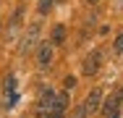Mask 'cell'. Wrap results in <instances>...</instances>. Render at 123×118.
<instances>
[{
  "label": "cell",
  "mask_w": 123,
  "mask_h": 118,
  "mask_svg": "<svg viewBox=\"0 0 123 118\" xmlns=\"http://www.w3.org/2000/svg\"><path fill=\"white\" fill-rule=\"evenodd\" d=\"M60 3H63V0H60Z\"/></svg>",
  "instance_id": "5bb4252c"
},
{
  "label": "cell",
  "mask_w": 123,
  "mask_h": 118,
  "mask_svg": "<svg viewBox=\"0 0 123 118\" xmlns=\"http://www.w3.org/2000/svg\"><path fill=\"white\" fill-rule=\"evenodd\" d=\"M115 52H123V34L115 37Z\"/></svg>",
  "instance_id": "30bf717a"
},
{
  "label": "cell",
  "mask_w": 123,
  "mask_h": 118,
  "mask_svg": "<svg viewBox=\"0 0 123 118\" xmlns=\"http://www.w3.org/2000/svg\"><path fill=\"white\" fill-rule=\"evenodd\" d=\"M63 87H66V92L74 89V87H76V76H66V79H63Z\"/></svg>",
  "instance_id": "9c48e42d"
},
{
  "label": "cell",
  "mask_w": 123,
  "mask_h": 118,
  "mask_svg": "<svg viewBox=\"0 0 123 118\" xmlns=\"http://www.w3.org/2000/svg\"><path fill=\"white\" fill-rule=\"evenodd\" d=\"M52 102H55V92H52V89H42V92H39V102H37V105H39V113H50V110H52Z\"/></svg>",
  "instance_id": "5b68a950"
},
{
  "label": "cell",
  "mask_w": 123,
  "mask_h": 118,
  "mask_svg": "<svg viewBox=\"0 0 123 118\" xmlns=\"http://www.w3.org/2000/svg\"><path fill=\"white\" fill-rule=\"evenodd\" d=\"M121 3H123V0H121Z\"/></svg>",
  "instance_id": "9a60e30c"
},
{
  "label": "cell",
  "mask_w": 123,
  "mask_h": 118,
  "mask_svg": "<svg viewBox=\"0 0 123 118\" xmlns=\"http://www.w3.org/2000/svg\"><path fill=\"white\" fill-rule=\"evenodd\" d=\"M50 60H52V45H50V42H42V45H39V52H37V66L45 71L50 66Z\"/></svg>",
  "instance_id": "277c9868"
},
{
  "label": "cell",
  "mask_w": 123,
  "mask_h": 118,
  "mask_svg": "<svg viewBox=\"0 0 123 118\" xmlns=\"http://www.w3.org/2000/svg\"><path fill=\"white\" fill-rule=\"evenodd\" d=\"M52 5H55V0H39V13H42V16L50 13V11H52Z\"/></svg>",
  "instance_id": "ba28073f"
},
{
  "label": "cell",
  "mask_w": 123,
  "mask_h": 118,
  "mask_svg": "<svg viewBox=\"0 0 123 118\" xmlns=\"http://www.w3.org/2000/svg\"><path fill=\"white\" fill-rule=\"evenodd\" d=\"M107 118H121V116H118V113H113V116H107Z\"/></svg>",
  "instance_id": "7c38bea8"
},
{
  "label": "cell",
  "mask_w": 123,
  "mask_h": 118,
  "mask_svg": "<svg viewBox=\"0 0 123 118\" xmlns=\"http://www.w3.org/2000/svg\"><path fill=\"white\" fill-rule=\"evenodd\" d=\"M86 3H89V5H97V3H99V0H86Z\"/></svg>",
  "instance_id": "8fae6325"
},
{
  "label": "cell",
  "mask_w": 123,
  "mask_h": 118,
  "mask_svg": "<svg viewBox=\"0 0 123 118\" xmlns=\"http://www.w3.org/2000/svg\"><path fill=\"white\" fill-rule=\"evenodd\" d=\"M39 34H42V24L39 21H34V24H29V29L24 32V37H21V55H26V52H31L34 47H37V42H39Z\"/></svg>",
  "instance_id": "7a4b0ae2"
},
{
  "label": "cell",
  "mask_w": 123,
  "mask_h": 118,
  "mask_svg": "<svg viewBox=\"0 0 123 118\" xmlns=\"http://www.w3.org/2000/svg\"><path fill=\"white\" fill-rule=\"evenodd\" d=\"M99 105H102V92H99V89H92V92L86 94V100L79 105V110H76L74 118H89V116H94V113L99 110Z\"/></svg>",
  "instance_id": "6da1fadb"
},
{
  "label": "cell",
  "mask_w": 123,
  "mask_h": 118,
  "mask_svg": "<svg viewBox=\"0 0 123 118\" xmlns=\"http://www.w3.org/2000/svg\"><path fill=\"white\" fill-rule=\"evenodd\" d=\"M99 58H102V52H99V50H92V52L84 58L81 71H84L86 76H94V73H97V68H99Z\"/></svg>",
  "instance_id": "3957f363"
},
{
  "label": "cell",
  "mask_w": 123,
  "mask_h": 118,
  "mask_svg": "<svg viewBox=\"0 0 123 118\" xmlns=\"http://www.w3.org/2000/svg\"><path fill=\"white\" fill-rule=\"evenodd\" d=\"M63 42H66V26L58 24V26L52 29V39H50V45H63Z\"/></svg>",
  "instance_id": "52a82bcc"
},
{
  "label": "cell",
  "mask_w": 123,
  "mask_h": 118,
  "mask_svg": "<svg viewBox=\"0 0 123 118\" xmlns=\"http://www.w3.org/2000/svg\"><path fill=\"white\" fill-rule=\"evenodd\" d=\"M118 105H121V97L115 94V97H110V100H105V102L99 105V110H102L105 116H113V113H118Z\"/></svg>",
  "instance_id": "8992f818"
},
{
  "label": "cell",
  "mask_w": 123,
  "mask_h": 118,
  "mask_svg": "<svg viewBox=\"0 0 123 118\" xmlns=\"http://www.w3.org/2000/svg\"><path fill=\"white\" fill-rule=\"evenodd\" d=\"M118 97H121V102H123V89H121V94H118Z\"/></svg>",
  "instance_id": "4fadbf2b"
}]
</instances>
